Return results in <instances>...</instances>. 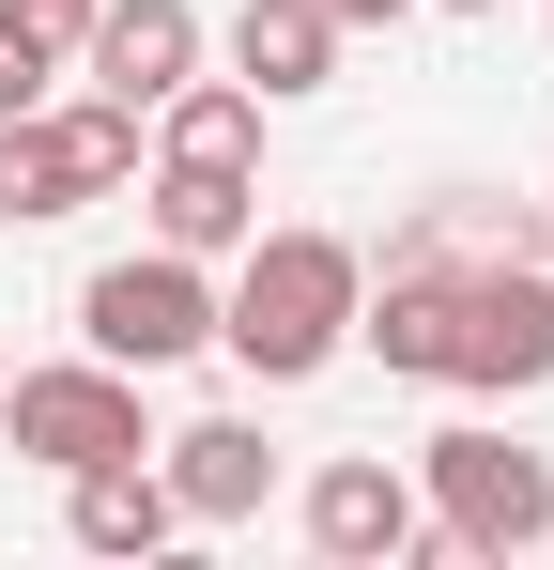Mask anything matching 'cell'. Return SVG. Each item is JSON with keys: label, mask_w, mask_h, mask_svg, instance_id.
<instances>
[{"label": "cell", "mask_w": 554, "mask_h": 570, "mask_svg": "<svg viewBox=\"0 0 554 570\" xmlns=\"http://www.w3.org/2000/svg\"><path fill=\"white\" fill-rule=\"evenodd\" d=\"M139 124H155V155H216V170H263V94H247V78H185V94H155Z\"/></svg>", "instance_id": "13"}, {"label": "cell", "mask_w": 554, "mask_h": 570, "mask_svg": "<svg viewBox=\"0 0 554 570\" xmlns=\"http://www.w3.org/2000/svg\"><path fill=\"white\" fill-rule=\"evenodd\" d=\"M0 448H16V463H47V478L155 448V416H139V371H108V355H62V371H0Z\"/></svg>", "instance_id": "6"}, {"label": "cell", "mask_w": 554, "mask_h": 570, "mask_svg": "<svg viewBox=\"0 0 554 570\" xmlns=\"http://www.w3.org/2000/svg\"><path fill=\"white\" fill-rule=\"evenodd\" d=\"M216 340V278L185 263V247H123V263H92L78 278V355H108V371H185Z\"/></svg>", "instance_id": "4"}, {"label": "cell", "mask_w": 554, "mask_h": 570, "mask_svg": "<svg viewBox=\"0 0 554 570\" xmlns=\"http://www.w3.org/2000/svg\"><path fill=\"white\" fill-rule=\"evenodd\" d=\"M308 540H324V556L339 570H400V556H432V509H416V478L400 463H324L308 478Z\"/></svg>", "instance_id": "7"}, {"label": "cell", "mask_w": 554, "mask_h": 570, "mask_svg": "<svg viewBox=\"0 0 554 570\" xmlns=\"http://www.w3.org/2000/svg\"><path fill=\"white\" fill-rule=\"evenodd\" d=\"M155 478H170L185 524H263L277 448H263V416H185V432H155Z\"/></svg>", "instance_id": "8"}, {"label": "cell", "mask_w": 554, "mask_h": 570, "mask_svg": "<svg viewBox=\"0 0 554 570\" xmlns=\"http://www.w3.org/2000/svg\"><path fill=\"white\" fill-rule=\"evenodd\" d=\"M416 509H432L447 556L508 570V556H540V540H554V463H540V448H508V432H432V448H416Z\"/></svg>", "instance_id": "2"}, {"label": "cell", "mask_w": 554, "mask_h": 570, "mask_svg": "<svg viewBox=\"0 0 554 570\" xmlns=\"http://www.w3.org/2000/svg\"><path fill=\"white\" fill-rule=\"evenodd\" d=\"M355 293H369V263L339 232H247L231 293H216V355L247 385H308V371L355 355Z\"/></svg>", "instance_id": "1"}, {"label": "cell", "mask_w": 554, "mask_h": 570, "mask_svg": "<svg viewBox=\"0 0 554 570\" xmlns=\"http://www.w3.org/2000/svg\"><path fill=\"white\" fill-rule=\"evenodd\" d=\"M108 186H139V108L123 94H78V108L47 94L0 124V232H47V216H78Z\"/></svg>", "instance_id": "3"}, {"label": "cell", "mask_w": 554, "mask_h": 570, "mask_svg": "<svg viewBox=\"0 0 554 570\" xmlns=\"http://www.w3.org/2000/svg\"><path fill=\"white\" fill-rule=\"evenodd\" d=\"M447 16H493V0H447Z\"/></svg>", "instance_id": "16"}, {"label": "cell", "mask_w": 554, "mask_h": 570, "mask_svg": "<svg viewBox=\"0 0 554 570\" xmlns=\"http://www.w3.org/2000/svg\"><path fill=\"white\" fill-rule=\"evenodd\" d=\"M540 16H554V0H540Z\"/></svg>", "instance_id": "18"}, {"label": "cell", "mask_w": 554, "mask_h": 570, "mask_svg": "<svg viewBox=\"0 0 554 570\" xmlns=\"http://www.w3.org/2000/svg\"><path fill=\"white\" fill-rule=\"evenodd\" d=\"M540 263H554V232H540Z\"/></svg>", "instance_id": "17"}, {"label": "cell", "mask_w": 554, "mask_h": 570, "mask_svg": "<svg viewBox=\"0 0 554 570\" xmlns=\"http://www.w3.org/2000/svg\"><path fill=\"white\" fill-rule=\"evenodd\" d=\"M47 78H62V47H31V31L0 16V124H16V108H47Z\"/></svg>", "instance_id": "14"}, {"label": "cell", "mask_w": 554, "mask_h": 570, "mask_svg": "<svg viewBox=\"0 0 554 570\" xmlns=\"http://www.w3.org/2000/svg\"><path fill=\"white\" fill-rule=\"evenodd\" d=\"M62 524H78V556H170V540H185V509H170V478H155V448L78 463V478H62Z\"/></svg>", "instance_id": "10"}, {"label": "cell", "mask_w": 554, "mask_h": 570, "mask_svg": "<svg viewBox=\"0 0 554 570\" xmlns=\"http://www.w3.org/2000/svg\"><path fill=\"white\" fill-rule=\"evenodd\" d=\"M78 62H92V94H123V108L185 94V78H200V0H92Z\"/></svg>", "instance_id": "9"}, {"label": "cell", "mask_w": 554, "mask_h": 570, "mask_svg": "<svg viewBox=\"0 0 554 570\" xmlns=\"http://www.w3.org/2000/svg\"><path fill=\"white\" fill-rule=\"evenodd\" d=\"M324 16H339V31H400L416 0H324Z\"/></svg>", "instance_id": "15"}, {"label": "cell", "mask_w": 554, "mask_h": 570, "mask_svg": "<svg viewBox=\"0 0 554 570\" xmlns=\"http://www.w3.org/2000/svg\"><path fill=\"white\" fill-rule=\"evenodd\" d=\"M155 247H185V263H231L247 232H263V170H216V155H155Z\"/></svg>", "instance_id": "11"}, {"label": "cell", "mask_w": 554, "mask_h": 570, "mask_svg": "<svg viewBox=\"0 0 554 570\" xmlns=\"http://www.w3.org/2000/svg\"><path fill=\"white\" fill-rule=\"evenodd\" d=\"M231 78L263 108L324 94V78H339V16H324V0H231Z\"/></svg>", "instance_id": "12"}, {"label": "cell", "mask_w": 554, "mask_h": 570, "mask_svg": "<svg viewBox=\"0 0 554 570\" xmlns=\"http://www.w3.org/2000/svg\"><path fill=\"white\" fill-rule=\"evenodd\" d=\"M447 385H462V401H540V385H554V263H540V247H477V263H462Z\"/></svg>", "instance_id": "5"}]
</instances>
